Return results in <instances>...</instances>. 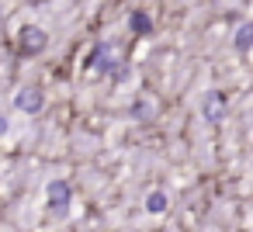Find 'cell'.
<instances>
[{
    "mask_svg": "<svg viewBox=\"0 0 253 232\" xmlns=\"http://www.w3.org/2000/svg\"><path fill=\"white\" fill-rule=\"evenodd\" d=\"M32 4H39V0H32Z\"/></svg>",
    "mask_w": 253,
    "mask_h": 232,
    "instance_id": "10",
    "label": "cell"
},
{
    "mask_svg": "<svg viewBox=\"0 0 253 232\" xmlns=\"http://www.w3.org/2000/svg\"><path fill=\"white\" fill-rule=\"evenodd\" d=\"M87 70H97V73H111L115 66H118V59L111 56V45H104V42H97L94 49H90V56H87V63H84Z\"/></svg>",
    "mask_w": 253,
    "mask_h": 232,
    "instance_id": "3",
    "label": "cell"
},
{
    "mask_svg": "<svg viewBox=\"0 0 253 232\" xmlns=\"http://www.w3.org/2000/svg\"><path fill=\"white\" fill-rule=\"evenodd\" d=\"M170 208V197H167V191H153L149 197H146V211L149 215H163Z\"/></svg>",
    "mask_w": 253,
    "mask_h": 232,
    "instance_id": "8",
    "label": "cell"
},
{
    "mask_svg": "<svg viewBox=\"0 0 253 232\" xmlns=\"http://www.w3.org/2000/svg\"><path fill=\"white\" fill-rule=\"evenodd\" d=\"M70 204H73V187H70V180H52V184H49V208H52L56 215H66Z\"/></svg>",
    "mask_w": 253,
    "mask_h": 232,
    "instance_id": "2",
    "label": "cell"
},
{
    "mask_svg": "<svg viewBox=\"0 0 253 232\" xmlns=\"http://www.w3.org/2000/svg\"><path fill=\"white\" fill-rule=\"evenodd\" d=\"M128 28H132L135 35H149V32H153V18H149V11H132V14H128Z\"/></svg>",
    "mask_w": 253,
    "mask_h": 232,
    "instance_id": "7",
    "label": "cell"
},
{
    "mask_svg": "<svg viewBox=\"0 0 253 232\" xmlns=\"http://www.w3.org/2000/svg\"><path fill=\"white\" fill-rule=\"evenodd\" d=\"M132 115H135L139 121H153V104H149V101H135V104H132Z\"/></svg>",
    "mask_w": 253,
    "mask_h": 232,
    "instance_id": "9",
    "label": "cell"
},
{
    "mask_svg": "<svg viewBox=\"0 0 253 232\" xmlns=\"http://www.w3.org/2000/svg\"><path fill=\"white\" fill-rule=\"evenodd\" d=\"M232 49H236V52H250V49H253V21H243V25L232 32Z\"/></svg>",
    "mask_w": 253,
    "mask_h": 232,
    "instance_id": "6",
    "label": "cell"
},
{
    "mask_svg": "<svg viewBox=\"0 0 253 232\" xmlns=\"http://www.w3.org/2000/svg\"><path fill=\"white\" fill-rule=\"evenodd\" d=\"M225 108H229V101H225L222 90H208V94H205V108H201V111H205V121H211V125L222 121Z\"/></svg>",
    "mask_w": 253,
    "mask_h": 232,
    "instance_id": "5",
    "label": "cell"
},
{
    "mask_svg": "<svg viewBox=\"0 0 253 232\" xmlns=\"http://www.w3.org/2000/svg\"><path fill=\"white\" fill-rule=\"evenodd\" d=\"M14 108L25 111V115H39V111L45 108V94H42L39 87H25V90L14 94Z\"/></svg>",
    "mask_w": 253,
    "mask_h": 232,
    "instance_id": "4",
    "label": "cell"
},
{
    "mask_svg": "<svg viewBox=\"0 0 253 232\" xmlns=\"http://www.w3.org/2000/svg\"><path fill=\"white\" fill-rule=\"evenodd\" d=\"M18 49H21V56H42L49 49V32L39 25H25L18 32Z\"/></svg>",
    "mask_w": 253,
    "mask_h": 232,
    "instance_id": "1",
    "label": "cell"
}]
</instances>
